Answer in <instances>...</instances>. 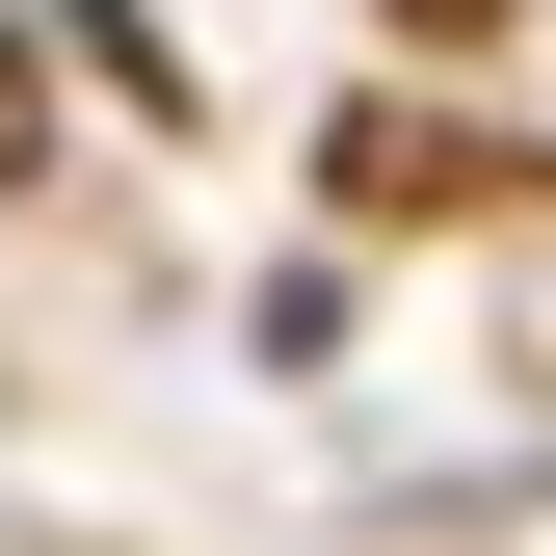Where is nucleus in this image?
Segmentation results:
<instances>
[{"mask_svg": "<svg viewBox=\"0 0 556 556\" xmlns=\"http://www.w3.org/2000/svg\"><path fill=\"white\" fill-rule=\"evenodd\" d=\"M397 27H504V0H397Z\"/></svg>", "mask_w": 556, "mask_h": 556, "instance_id": "1", "label": "nucleus"}]
</instances>
